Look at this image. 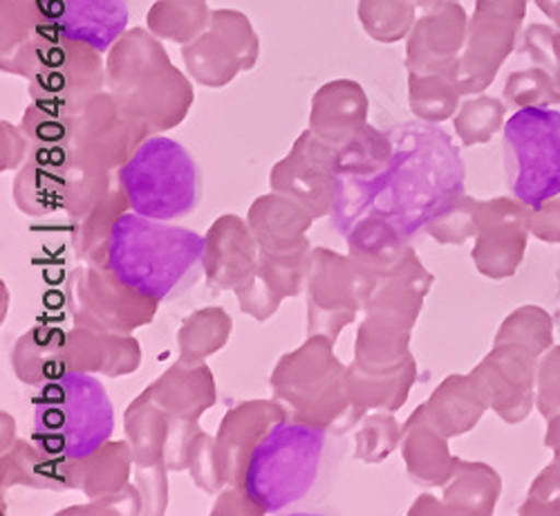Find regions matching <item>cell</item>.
Segmentation results:
<instances>
[{
  "instance_id": "obj_3",
  "label": "cell",
  "mask_w": 560,
  "mask_h": 516,
  "mask_svg": "<svg viewBox=\"0 0 560 516\" xmlns=\"http://www.w3.org/2000/svg\"><path fill=\"white\" fill-rule=\"evenodd\" d=\"M328 434L280 422L252 451L245 492L262 512H280L307 501L320 485L330 465Z\"/></svg>"
},
{
  "instance_id": "obj_6",
  "label": "cell",
  "mask_w": 560,
  "mask_h": 516,
  "mask_svg": "<svg viewBox=\"0 0 560 516\" xmlns=\"http://www.w3.org/2000/svg\"><path fill=\"white\" fill-rule=\"evenodd\" d=\"M509 192L523 205L540 209L560 194V113L527 106L504 124Z\"/></svg>"
},
{
  "instance_id": "obj_1",
  "label": "cell",
  "mask_w": 560,
  "mask_h": 516,
  "mask_svg": "<svg viewBox=\"0 0 560 516\" xmlns=\"http://www.w3.org/2000/svg\"><path fill=\"white\" fill-rule=\"evenodd\" d=\"M380 164L337 175L339 225L384 222L399 239L446 214L464 194V164L453 137L435 124L404 122L384 133Z\"/></svg>"
},
{
  "instance_id": "obj_7",
  "label": "cell",
  "mask_w": 560,
  "mask_h": 516,
  "mask_svg": "<svg viewBox=\"0 0 560 516\" xmlns=\"http://www.w3.org/2000/svg\"><path fill=\"white\" fill-rule=\"evenodd\" d=\"M38 32L50 41L106 53L128 25V0H32Z\"/></svg>"
},
{
  "instance_id": "obj_5",
  "label": "cell",
  "mask_w": 560,
  "mask_h": 516,
  "mask_svg": "<svg viewBox=\"0 0 560 516\" xmlns=\"http://www.w3.org/2000/svg\"><path fill=\"white\" fill-rule=\"evenodd\" d=\"M121 190L135 214L173 220L200 203V171L182 145L151 137L119 171Z\"/></svg>"
},
{
  "instance_id": "obj_2",
  "label": "cell",
  "mask_w": 560,
  "mask_h": 516,
  "mask_svg": "<svg viewBox=\"0 0 560 516\" xmlns=\"http://www.w3.org/2000/svg\"><path fill=\"white\" fill-rule=\"evenodd\" d=\"M200 233L142 214L121 216L108 237L106 259L119 284L153 301L182 297L202 272Z\"/></svg>"
},
{
  "instance_id": "obj_4",
  "label": "cell",
  "mask_w": 560,
  "mask_h": 516,
  "mask_svg": "<svg viewBox=\"0 0 560 516\" xmlns=\"http://www.w3.org/2000/svg\"><path fill=\"white\" fill-rule=\"evenodd\" d=\"M115 411L104 385L88 372H63L34 395V445L48 456L81 460L113 434Z\"/></svg>"
}]
</instances>
